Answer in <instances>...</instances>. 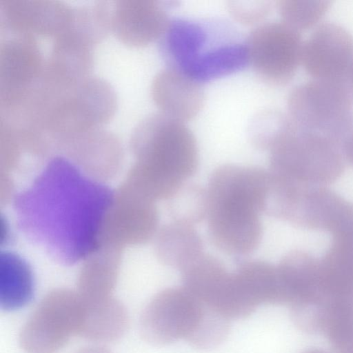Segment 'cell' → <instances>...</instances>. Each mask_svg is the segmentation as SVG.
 <instances>
[{"instance_id": "cell-1", "label": "cell", "mask_w": 353, "mask_h": 353, "mask_svg": "<svg viewBox=\"0 0 353 353\" xmlns=\"http://www.w3.org/2000/svg\"><path fill=\"white\" fill-rule=\"evenodd\" d=\"M114 192L63 157L50 160L17 199L20 224L66 263L90 256L104 238Z\"/></svg>"}, {"instance_id": "cell-2", "label": "cell", "mask_w": 353, "mask_h": 353, "mask_svg": "<svg viewBox=\"0 0 353 353\" xmlns=\"http://www.w3.org/2000/svg\"><path fill=\"white\" fill-rule=\"evenodd\" d=\"M268 171L224 164L214 170L206 188L208 233L221 252L236 256L253 252L262 236Z\"/></svg>"}, {"instance_id": "cell-3", "label": "cell", "mask_w": 353, "mask_h": 353, "mask_svg": "<svg viewBox=\"0 0 353 353\" xmlns=\"http://www.w3.org/2000/svg\"><path fill=\"white\" fill-rule=\"evenodd\" d=\"M138 143L139 161L131 179L156 200H168L196 171V141L183 122L163 114L152 117Z\"/></svg>"}, {"instance_id": "cell-4", "label": "cell", "mask_w": 353, "mask_h": 353, "mask_svg": "<svg viewBox=\"0 0 353 353\" xmlns=\"http://www.w3.org/2000/svg\"><path fill=\"white\" fill-rule=\"evenodd\" d=\"M212 27L192 20L170 21L161 42L169 68L201 84L243 69L248 63L245 41L217 37Z\"/></svg>"}, {"instance_id": "cell-5", "label": "cell", "mask_w": 353, "mask_h": 353, "mask_svg": "<svg viewBox=\"0 0 353 353\" xmlns=\"http://www.w3.org/2000/svg\"><path fill=\"white\" fill-rule=\"evenodd\" d=\"M287 105L298 130L341 148L353 130V93L345 81L313 79L299 84L289 93Z\"/></svg>"}, {"instance_id": "cell-6", "label": "cell", "mask_w": 353, "mask_h": 353, "mask_svg": "<svg viewBox=\"0 0 353 353\" xmlns=\"http://www.w3.org/2000/svg\"><path fill=\"white\" fill-rule=\"evenodd\" d=\"M269 151L271 173L306 185L331 183L341 175L345 167L341 145L301 132L294 123Z\"/></svg>"}, {"instance_id": "cell-7", "label": "cell", "mask_w": 353, "mask_h": 353, "mask_svg": "<svg viewBox=\"0 0 353 353\" xmlns=\"http://www.w3.org/2000/svg\"><path fill=\"white\" fill-rule=\"evenodd\" d=\"M83 303L77 292L64 289L45 296L23 325L19 343L26 353H56L79 334Z\"/></svg>"}, {"instance_id": "cell-8", "label": "cell", "mask_w": 353, "mask_h": 353, "mask_svg": "<svg viewBox=\"0 0 353 353\" xmlns=\"http://www.w3.org/2000/svg\"><path fill=\"white\" fill-rule=\"evenodd\" d=\"M303 42L301 32L283 21L262 23L245 40L248 63L264 81L283 85L301 64Z\"/></svg>"}, {"instance_id": "cell-9", "label": "cell", "mask_w": 353, "mask_h": 353, "mask_svg": "<svg viewBox=\"0 0 353 353\" xmlns=\"http://www.w3.org/2000/svg\"><path fill=\"white\" fill-rule=\"evenodd\" d=\"M204 307L205 304L184 287L161 290L141 312V335L147 343L156 346L186 340L197 326Z\"/></svg>"}, {"instance_id": "cell-10", "label": "cell", "mask_w": 353, "mask_h": 353, "mask_svg": "<svg viewBox=\"0 0 353 353\" xmlns=\"http://www.w3.org/2000/svg\"><path fill=\"white\" fill-rule=\"evenodd\" d=\"M181 272L183 287L230 320L245 319L256 309L241 294L232 272L214 256L204 253Z\"/></svg>"}, {"instance_id": "cell-11", "label": "cell", "mask_w": 353, "mask_h": 353, "mask_svg": "<svg viewBox=\"0 0 353 353\" xmlns=\"http://www.w3.org/2000/svg\"><path fill=\"white\" fill-rule=\"evenodd\" d=\"M353 60V37L345 28L325 22L303 42L301 64L313 79L345 81Z\"/></svg>"}, {"instance_id": "cell-12", "label": "cell", "mask_w": 353, "mask_h": 353, "mask_svg": "<svg viewBox=\"0 0 353 353\" xmlns=\"http://www.w3.org/2000/svg\"><path fill=\"white\" fill-rule=\"evenodd\" d=\"M152 94L163 115L183 123L197 116L205 101L202 84L171 68L157 76Z\"/></svg>"}, {"instance_id": "cell-13", "label": "cell", "mask_w": 353, "mask_h": 353, "mask_svg": "<svg viewBox=\"0 0 353 353\" xmlns=\"http://www.w3.org/2000/svg\"><path fill=\"white\" fill-rule=\"evenodd\" d=\"M83 303L79 335L99 343L114 341L124 335L129 325V316L120 301L110 296Z\"/></svg>"}, {"instance_id": "cell-14", "label": "cell", "mask_w": 353, "mask_h": 353, "mask_svg": "<svg viewBox=\"0 0 353 353\" xmlns=\"http://www.w3.org/2000/svg\"><path fill=\"white\" fill-rule=\"evenodd\" d=\"M154 247L163 264L180 271L204 254L202 239L194 226L176 221L159 230Z\"/></svg>"}, {"instance_id": "cell-15", "label": "cell", "mask_w": 353, "mask_h": 353, "mask_svg": "<svg viewBox=\"0 0 353 353\" xmlns=\"http://www.w3.org/2000/svg\"><path fill=\"white\" fill-rule=\"evenodd\" d=\"M233 274L243 294L256 307L283 304L276 266L261 260L241 261Z\"/></svg>"}, {"instance_id": "cell-16", "label": "cell", "mask_w": 353, "mask_h": 353, "mask_svg": "<svg viewBox=\"0 0 353 353\" xmlns=\"http://www.w3.org/2000/svg\"><path fill=\"white\" fill-rule=\"evenodd\" d=\"M34 277L27 263L10 252L1 255L0 307L14 311L28 304L34 294Z\"/></svg>"}, {"instance_id": "cell-17", "label": "cell", "mask_w": 353, "mask_h": 353, "mask_svg": "<svg viewBox=\"0 0 353 353\" xmlns=\"http://www.w3.org/2000/svg\"><path fill=\"white\" fill-rule=\"evenodd\" d=\"M168 201V212L172 221L194 226L206 219L207 190L199 185L184 183Z\"/></svg>"}, {"instance_id": "cell-18", "label": "cell", "mask_w": 353, "mask_h": 353, "mask_svg": "<svg viewBox=\"0 0 353 353\" xmlns=\"http://www.w3.org/2000/svg\"><path fill=\"white\" fill-rule=\"evenodd\" d=\"M293 124L288 114L276 110L261 111L250 123V141L257 149L269 150L276 140Z\"/></svg>"}, {"instance_id": "cell-19", "label": "cell", "mask_w": 353, "mask_h": 353, "mask_svg": "<svg viewBox=\"0 0 353 353\" xmlns=\"http://www.w3.org/2000/svg\"><path fill=\"white\" fill-rule=\"evenodd\" d=\"M330 3L327 0H280L276 6L282 21L301 32L315 26Z\"/></svg>"}, {"instance_id": "cell-20", "label": "cell", "mask_w": 353, "mask_h": 353, "mask_svg": "<svg viewBox=\"0 0 353 353\" xmlns=\"http://www.w3.org/2000/svg\"><path fill=\"white\" fill-rule=\"evenodd\" d=\"M230 330V319L205 304L197 326L185 341L196 349L210 350L225 340Z\"/></svg>"}, {"instance_id": "cell-21", "label": "cell", "mask_w": 353, "mask_h": 353, "mask_svg": "<svg viewBox=\"0 0 353 353\" xmlns=\"http://www.w3.org/2000/svg\"><path fill=\"white\" fill-rule=\"evenodd\" d=\"M323 334L336 353H353V306L332 307Z\"/></svg>"}, {"instance_id": "cell-22", "label": "cell", "mask_w": 353, "mask_h": 353, "mask_svg": "<svg viewBox=\"0 0 353 353\" xmlns=\"http://www.w3.org/2000/svg\"><path fill=\"white\" fill-rule=\"evenodd\" d=\"M232 17L243 25H254L269 15L272 6L267 0H232L227 4Z\"/></svg>"}, {"instance_id": "cell-23", "label": "cell", "mask_w": 353, "mask_h": 353, "mask_svg": "<svg viewBox=\"0 0 353 353\" xmlns=\"http://www.w3.org/2000/svg\"><path fill=\"white\" fill-rule=\"evenodd\" d=\"M342 151L345 161L353 165V130L343 141Z\"/></svg>"}, {"instance_id": "cell-24", "label": "cell", "mask_w": 353, "mask_h": 353, "mask_svg": "<svg viewBox=\"0 0 353 353\" xmlns=\"http://www.w3.org/2000/svg\"><path fill=\"white\" fill-rule=\"evenodd\" d=\"M77 353H111L107 348L101 345L88 346L80 349Z\"/></svg>"}, {"instance_id": "cell-25", "label": "cell", "mask_w": 353, "mask_h": 353, "mask_svg": "<svg viewBox=\"0 0 353 353\" xmlns=\"http://www.w3.org/2000/svg\"><path fill=\"white\" fill-rule=\"evenodd\" d=\"M345 82L353 93V60H352V61L350 64V66L349 68V70L347 71V75L345 77Z\"/></svg>"}, {"instance_id": "cell-26", "label": "cell", "mask_w": 353, "mask_h": 353, "mask_svg": "<svg viewBox=\"0 0 353 353\" xmlns=\"http://www.w3.org/2000/svg\"><path fill=\"white\" fill-rule=\"evenodd\" d=\"M303 353H326V352H325L323 350H318V349H312V350H308L304 352Z\"/></svg>"}]
</instances>
